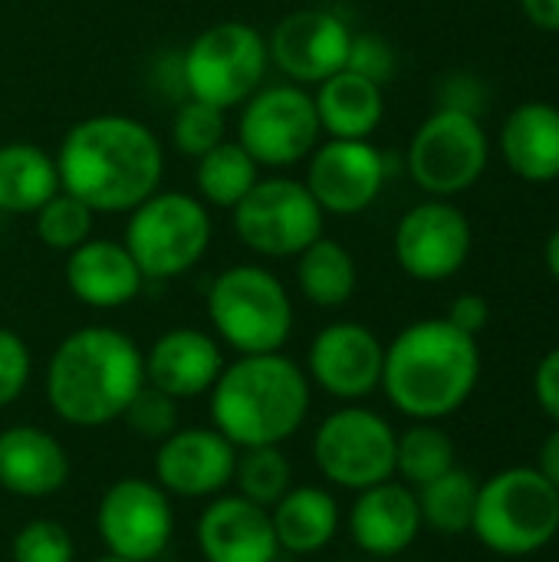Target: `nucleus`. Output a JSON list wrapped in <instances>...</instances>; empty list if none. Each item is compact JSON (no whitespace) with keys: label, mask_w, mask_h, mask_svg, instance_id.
Masks as SVG:
<instances>
[{"label":"nucleus","mask_w":559,"mask_h":562,"mask_svg":"<svg viewBox=\"0 0 559 562\" xmlns=\"http://www.w3.org/2000/svg\"><path fill=\"white\" fill-rule=\"evenodd\" d=\"M53 158L59 188L96 214H128L165 178L161 138L152 125L122 112L72 122Z\"/></svg>","instance_id":"nucleus-1"},{"label":"nucleus","mask_w":559,"mask_h":562,"mask_svg":"<svg viewBox=\"0 0 559 562\" xmlns=\"http://www.w3.org/2000/svg\"><path fill=\"white\" fill-rule=\"evenodd\" d=\"M46 402L76 428L119 422L145 385V352L112 326L69 333L46 362Z\"/></svg>","instance_id":"nucleus-2"},{"label":"nucleus","mask_w":559,"mask_h":562,"mask_svg":"<svg viewBox=\"0 0 559 562\" xmlns=\"http://www.w3.org/2000/svg\"><path fill=\"white\" fill-rule=\"evenodd\" d=\"M481 379V346L445 316L405 326L382 362L389 402L412 422H441L468 405Z\"/></svg>","instance_id":"nucleus-3"},{"label":"nucleus","mask_w":559,"mask_h":562,"mask_svg":"<svg viewBox=\"0 0 559 562\" xmlns=\"http://www.w3.org/2000/svg\"><path fill=\"white\" fill-rule=\"evenodd\" d=\"M310 412V375L283 352L241 356L211 389V422L234 448L283 445Z\"/></svg>","instance_id":"nucleus-4"},{"label":"nucleus","mask_w":559,"mask_h":562,"mask_svg":"<svg viewBox=\"0 0 559 562\" xmlns=\"http://www.w3.org/2000/svg\"><path fill=\"white\" fill-rule=\"evenodd\" d=\"M208 319L214 339L237 356L283 352L293 333V300L264 263H234L208 286Z\"/></svg>","instance_id":"nucleus-5"},{"label":"nucleus","mask_w":559,"mask_h":562,"mask_svg":"<svg viewBox=\"0 0 559 562\" xmlns=\"http://www.w3.org/2000/svg\"><path fill=\"white\" fill-rule=\"evenodd\" d=\"M471 533L497 557H534L557 540L559 491L537 468H507L478 487Z\"/></svg>","instance_id":"nucleus-6"},{"label":"nucleus","mask_w":559,"mask_h":562,"mask_svg":"<svg viewBox=\"0 0 559 562\" xmlns=\"http://www.w3.org/2000/svg\"><path fill=\"white\" fill-rule=\"evenodd\" d=\"M214 240L211 207L188 191L158 188L128 211L122 244L145 280H178L194 270Z\"/></svg>","instance_id":"nucleus-7"},{"label":"nucleus","mask_w":559,"mask_h":562,"mask_svg":"<svg viewBox=\"0 0 559 562\" xmlns=\"http://www.w3.org/2000/svg\"><path fill=\"white\" fill-rule=\"evenodd\" d=\"M178 69L188 99L221 112L241 109L267 82V36L247 20L211 23L178 53Z\"/></svg>","instance_id":"nucleus-8"},{"label":"nucleus","mask_w":559,"mask_h":562,"mask_svg":"<svg viewBox=\"0 0 559 562\" xmlns=\"http://www.w3.org/2000/svg\"><path fill=\"white\" fill-rule=\"evenodd\" d=\"M491 142L481 115L458 109H435L412 135L405 151L409 178L428 198H458L471 191L488 171Z\"/></svg>","instance_id":"nucleus-9"},{"label":"nucleus","mask_w":559,"mask_h":562,"mask_svg":"<svg viewBox=\"0 0 559 562\" xmlns=\"http://www.w3.org/2000/svg\"><path fill=\"white\" fill-rule=\"evenodd\" d=\"M260 168L287 171L323 142L313 92L297 82H264L244 105L234 138Z\"/></svg>","instance_id":"nucleus-10"},{"label":"nucleus","mask_w":559,"mask_h":562,"mask_svg":"<svg viewBox=\"0 0 559 562\" xmlns=\"http://www.w3.org/2000/svg\"><path fill=\"white\" fill-rule=\"evenodd\" d=\"M237 240L267 260H290L323 237L326 214L300 178H260L247 198L231 211Z\"/></svg>","instance_id":"nucleus-11"},{"label":"nucleus","mask_w":559,"mask_h":562,"mask_svg":"<svg viewBox=\"0 0 559 562\" xmlns=\"http://www.w3.org/2000/svg\"><path fill=\"white\" fill-rule=\"evenodd\" d=\"M395 441L399 435L382 415L349 405L333 412L320 425L313 438V461L329 484L359 494L366 487L392 481Z\"/></svg>","instance_id":"nucleus-12"},{"label":"nucleus","mask_w":559,"mask_h":562,"mask_svg":"<svg viewBox=\"0 0 559 562\" xmlns=\"http://www.w3.org/2000/svg\"><path fill=\"white\" fill-rule=\"evenodd\" d=\"M474 231L468 214L448 198H425L412 204L392 237L395 263L418 283H445L458 277L471 257Z\"/></svg>","instance_id":"nucleus-13"},{"label":"nucleus","mask_w":559,"mask_h":562,"mask_svg":"<svg viewBox=\"0 0 559 562\" xmlns=\"http://www.w3.org/2000/svg\"><path fill=\"white\" fill-rule=\"evenodd\" d=\"M389 181V155L372 138H326L306 158L303 184L329 217L369 211Z\"/></svg>","instance_id":"nucleus-14"},{"label":"nucleus","mask_w":559,"mask_h":562,"mask_svg":"<svg viewBox=\"0 0 559 562\" xmlns=\"http://www.w3.org/2000/svg\"><path fill=\"white\" fill-rule=\"evenodd\" d=\"M96 530L109 557L128 562L158 560L175 533L171 501L155 481L122 477L102 494L96 507Z\"/></svg>","instance_id":"nucleus-15"},{"label":"nucleus","mask_w":559,"mask_h":562,"mask_svg":"<svg viewBox=\"0 0 559 562\" xmlns=\"http://www.w3.org/2000/svg\"><path fill=\"white\" fill-rule=\"evenodd\" d=\"M349 46L353 26L326 7H300L280 16L267 36L270 66H277L287 82L306 89L346 69Z\"/></svg>","instance_id":"nucleus-16"},{"label":"nucleus","mask_w":559,"mask_h":562,"mask_svg":"<svg viewBox=\"0 0 559 562\" xmlns=\"http://www.w3.org/2000/svg\"><path fill=\"white\" fill-rule=\"evenodd\" d=\"M385 346L382 339L353 319L323 326L306 352V375L326 395L343 402H359L382 385Z\"/></svg>","instance_id":"nucleus-17"},{"label":"nucleus","mask_w":559,"mask_h":562,"mask_svg":"<svg viewBox=\"0 0 559 562\" xmlns=\"http://www.w3.org/2000/svg\"><path fill=\"white\" fill-rule=\"evenodd\" d=\"M237 448L217 428H178L158 441L155 484L171 497H217L234 484Z\"/></svg>","instance_id":"nucleus-18"},{"label":"nucleus","mask_w":559,"mask_h":562,"mask_svg":"<svg viewBox=\"0 0 559 562\" xmlns=\"http://www.w3.org/2000/svg\"><path fill=\"white\" fill-rule=\"evenodd\" d=\"M198 547L204 562H277L280 557L270 510L241 494L208 504L198 520Z\"/></svg>","instance_id":"nucleus-19"},{"label":"nucleus","mask_w":559,"mask_h":562,"mask_svg":"<svg viewBox=\"0 0 559 562\" xmlns=\"http://www.w3.org/2000/svg\"><path fill=\"white\" fill-rule=\"evenodd\" d=\"M224 372V352L204 329L178 326L161 333L145 352V385L178 398H198Z\"/></svg>","instance_id":"nucleus-20"},{"label":"nucleus","mask_w":559,"mask_h":562,"mask_svg":"<svg viewBox=\"0 0 559 562\" xmlns=\"http://www.w3.org/2000/svg\"><path fill=\"white\" fill-rule=\"evenodd\" d=\"M63 277L72 300L89 310H122L145 286V277L128 247L109 237H89L76 250H69Z\"/></svg>","instance_id":"nucleus-21"},{"label":"nucleus","mask_w":559,"mask_h":562,"mask_svg":"<svg viewBox=\"0 0 559 562\" xmlns=\"http://www.w3.org/2000/svg\"><path fill=\"white\" fill-rule=\"evenodd\" d=\"M418 497L409 484L382 481L376 487L359 491L349 510V537L353 543L379 560H392L405 553L422 533Z\"/></svg>","instance_id":"nucleus-22"},{"label":"nucleus","mask_w":559,"mask_h":562,"mask_svg":"<svg viewBox=\"0 0 559 562\" xmlns=\"http://www.w3.org/2000/svg\"><path fill=\"white\" fill-rule=\"evenodd\" d=\"M69 481V458L63 445L33 425L0 431V487L7 494L40 501L53 497Z\"/></svg>","instance_id":"nucleus-23"},{"label":"nucleus","mask_w":559,"mask_h":562,"mask_svg":"<svg viewBox=\"0 0 559 562\" xmlns=\"http://www.w3.org/2000/svg\"><path fill=\"white\" fill-rule=\"evenodd\" d=\"M501 158L527 184L559 181V105L524 102L501 125Z\"/></svg>","instance_id":"nucleus-24"},{"label":"nucleus","mask_w":559,"mask_h":562,"mask_svg":"<svg viewBox=\"0 0 559 562\" xmlns=\"http://www.w3.org/2000/svg\"><path fill=\"white\" fill-rule=\"evenodd\" d=\"M313 105L326 138H372L385 119V89L359 72L339 69L316 86Z\"/></svg>","instance_id":"nucleus-25"},{"label":"nucleus","mask_w":559,"mask_h":562,"mask_svg":"<svg viewBox=\"0 0 559 562\" xmlns=\"http://www.w3.org/2000/svg\"><path fill=\"white\" fill-rule=\"evenodd\" d=\"M270 520L280 550L310 557L326 550L339 533V504L323 487H290L270 507Z\"/></svg>","instance_id":"nucleus-26"},{"label":"nucleus","mask_w":559,"mask_h":562,"mask_svg":"<svg viewBox=\"0 0 559 562\" xmlns=\"http://www.w3.org/2000/svg\"><path fill=\"white\" fill-rule=\"evenodd\" d=\"M59 191L56 158L33 142L0 145V214L33 217Z\"/></svg>","instance_id":"nucleus-27"},{"label":"nucleus","mask_w":559,"mask_h":562,"mask_svg":"<svg viewBox=\"0 0 559 562\" xmlns=\"http://www.w3.org/2000/svg\"><path fill=\"white\" fill-rule=\"evenodd\" d=\"M297 286L306 303L320 310H339L356 296L359 286L356 257L349 247L323 234L297 254Z\"/></svg>","instance_id":"nucleus-28"},{"label":"nucleus","mask_w":559,"mask_h":562,"mask_svg":"<svg viewBox=\"0 0 559 562\" xmlns=\"http://www.w3.org/2000/svg\"><path fill=\"white\" fill-rule=\"evenodd\" d=\"M264 168L237 145V142H221L217 148H211L208 155H201L194 161V184H198V198L208 207L217 211H234L247 191L264 178Z\"/></svg>","instance_id":"nucleus-29"},{"label":"nucleus","mask_w":559,"mask_h":562,"mask_svg":"<svg viewBox=\"0 0 559 562\" xmlns=\"http://www.w3.org/2000/svg\"><path fill=\"white\" fill-rule=\"evenodd\" d=\"M478 487L481 481H474V474L461 468H451L448 474L418 487L415 497H418L422 524L445 537L468 533L474 520V507H478Z\"/></svg>","instance_id":"nucleus-30"},{"label":"nucleus","mask_w":559,"mask_h":562,"mask_svg":"<svg viewBox=\"0 0 559 562\" xmlns=\"http://www.w3.org/2000/svg\"><path fill=\"white\" fill-rule=\"evenodd\" d=\"M458 461L455 441L438 428V422H415L395 441V474L412 487H425L435 477L448 474Z\"/></svg>","instance_id":"nucleus-31"},{"label":"nucleus","mask_w":559,"mask_h":562,"mask_svg":"<svg viewBox=\"0 0 559 562\" xmlns=\"http://www.w3.org/2000/svg\"><path fill=\"white\" fill-rule=\"evenodd\" d=\"M234 481L241 487V497L270 510L293 487V471H290V461L280 451V445L244 448V454H237Z\"/></svg>","instance_id":"nucleus-32"},{"label":"nucleus","mask_w":559,"mask_h":562,"mask_svg":"<svg viewBox=\"0 0 559 562\" xmlns=\"http://www.w3.org/2000/svg\"><path fill=\"white\" fill-rule=\"evenodd\" d=\"M33 227L43 247L56 250V254H69L76 250L82 240L92 237L96 227V211H89L79 198H72L69 191H56L36 214H33Z\"/></svg>","instance_id":"nucleus-33"},{"label":"nucleus","mask_w":559,"mask_h":562,"mask_svg":"<svg viewBox=\"0 0 559 562\" xmlns=\"http://www.w3.org/2000/svg\"><path fill=\"white\" fill-rule=\"evenodd\" d=\"M227 112L201 102V99H181L175 115H171V145L178 148V155L198 161L201 155H208L211 148H217L221 142H227Z\"/></svg>","instance_id":"nucleus-34"},{"label":"nucleus","mask_w":559,"mask_h":562,"mask_svg":"<svg viewBox=\"0 0 559 562\" xmlns=\"http://www.w3.org/2000/svg\"><path fill=\"white\" fill-rule=\"evenodd\" d=\"M13 562H76L72 537L56 520H30L13 537Z\"/></svg>","instance_id":"nucleus-35"},{"label":"nucleus","mask_w":559,"mask_h":562,"mask_svg":"<svg viewBox=\"0 0 559 562\" xmlns=\"http://www.w3.org/2000/svg\"><path fill=\"white\" fill-rule=\"evenodd\" d=\"M122 422H128V428L148 441H165L171 431H178V405L171 395L152 385H142V392L125 408Z\"/></svg>","instance_id":"nucleus-36"},{"label":"nucleus","mask_w":559,"mask_h":562,"mask_svg":"<svg viewBox=\"0 0 559 562\" xmlns=\"http://www.w3.org/2000/svg\"><path fill=\"white\" fill-rule=\"evenodd\" d=\"M346 69L349 72H359L362 79H372L376 86L385 89L395 79L399 53H395V46L382 33H353V46H349Z\"/></svg>","instance_id":"nucleus-37"},{"label":"nucleus","mask_w":559,"mask_h":562,"mask_svg":"<svg viewBox=\"0 0 559 562\" xmlns=\"http://www.w3.org/2000/svg\"><path fill=\"white\" fill-rule=\"evenodd\" d=\"M30 372H33L30 346L23 342L20 333L0 326V408L13 405L23 395Z\"/></svg>","instance_id":"nucleus-38"},{"label":"nucleus","mask_w":559,"mask_h":562,"mask_svg":"<svg viewBox=\"0 0 559 562\" xmlns=\"http://www.w3.org/2000/svg\"><path fill=\"white\" fill-rule=\"evenodd\" d=\"M484 99H488V89L471 72H455L438 89V105L441 109H458V112H471V115H481Z\"/></svg>","instance_id":"nucleus-39"},{"label":"nucleus","mask_w":559,"mask_h":562,"mask_svg":"<svg viewBox=\"0 0 559 562\" xmlns=\"http://www.w3.org/2000/svg\"><path fill=\"white\" fill-rule=\"evenodd\" d=\"M445 319L451 326H458L461 333L478 339L488 329V323H491V303L481 293H461V296H455V303H451Z\"/></svg>","instance_id":"nucleus-40"},{"label":"nucleus","mask_w":559,"mask_h":562,"mask_svg":"<svg viewBox=\"0 0 559 562\" xmlns=\"http://www.w3.org/2000/svg\"><path fill=\"white\" fill-rule=\"evenodd\" d=\"M534 398L544 408V415L559 425V346L550 349L534 372Z\"/></svg>","instance_id":"nucleus-41"},{"label":"nucleus","mask_w":559,"mask_h":562,"mask_svg":"<svg viewBox=\"0 0 559 562\" xmlns=\"http://www.w3.org/2000/svg\"><path fill=\"white\" fill-rule=\"evenodd\" d=\"M521 10L537 30L559 33V0H521Z\"/></svg>","instance_id":"nucleus-42"},{"label":"nucleus","mask_w":559,"mask_h":562,"mask_svg":"<svg viewBox=\"0 0 559 562\" xmlns=\"http://www.w3.org/2000/svg\"><path fill=\"white\" fill-rule=\"evenodd\" d=\"M537 471L559 491V425L544 438V445L537 451Z\"/></svg>","instance_id":"nucleus-43"},{"label":"nucleus","mask_w":559,"mask_h":562,"mask_svg":"<svg viewBox=\"0 0 559 562\" xmlns=\"http://www.w3.org/2000/svg\"><path fill=\"white\" fill-rule=\"evenodd\" d=\"M544 267H547V273L559 283V227L547 237V244H544Z\"/></svg>","instance_id":"nucleus-44"},{"label":"nucleus","mask_w":559,"mask_h":562,"mask_svg":"<svg viewBox=\"0 0 559 562\" xmlns=\"http://www.w3.org/2000/svg\"><path fill=\"white\" fill-rule=\"evenodd\" d=\"M96 562H128V560H119V557H109V553H105L102 560H96Z\"/></svg>","instance_id":"nucleus-45"}]
</instances>
